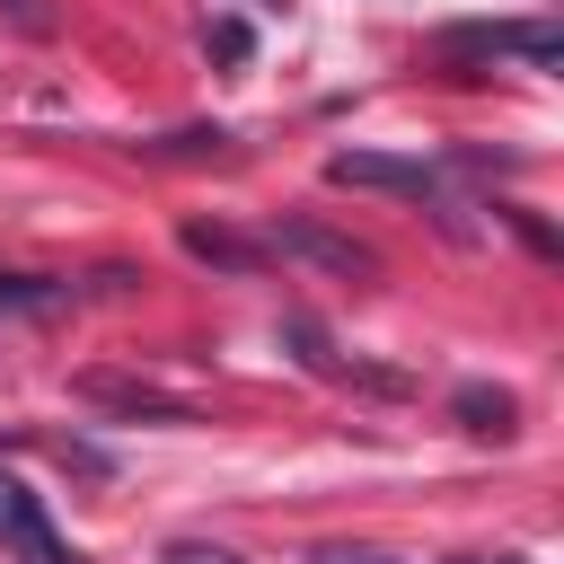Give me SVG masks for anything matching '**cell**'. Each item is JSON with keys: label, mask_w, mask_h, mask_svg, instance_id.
<instances>
[{"label": "cell", "mask_w": 564, "mask_h": 564, "mask_svg": "<svg viewBox=\"0 0 564 564\" xmlns=\"http://www.w3.org/2000/svg\"><path fill=\"white\" fill-rule=\"evenodd\" d=\"M326 176H335V185H388V194H414V203H432V212H441V229H449V238H467V220H458V194H449V176H441L432 159L335 150V159H326Z\"/></svg>", "instance_id": "6da1fadb"}, {"label": "cell", "mask_w": 564, "mask_h": 564, "mask_svg": "<svg viewBox=\"0 0 564 564\" xmlns=\"http://www.w3.org/2000/svg\"><path fill=\"white\" fill-rule=\"evenodd\" d=\"M0 546L18 564H79V546L44 520V494H26L18 476H0Z\"/></svg>", "instance_id": "7a4b0ae2"}, {"label": "cell", "mask_w": 564, "mask_h": 564, "mask_svg": "<svg viewBox=\"0 0 564 564\" xmlns=\"http://www.w3.org/2000/svg\"><path fill=\"white\" fill-rule=\"evenodd\" d=\"M264 247H273V256H300V264H326V273H344V282H370V273H379V256H370L361 238L317 229V220H273Z\"/></svg>", "instance_id": "3957f363"}, {"label": "cell", "mask_w": 564, "mask_h": 564, "mask_svg": "<svg viewBox=\"0 0 564 564\" xmlns=\"http://www.w3.org/2000/svg\"><path fill=\"white\" fill-rule=\"evenodd\" d=\"M449 53H520L529 70H555V62H564V35H555L546 18H511V26H467V35H449Z\"/></svg>", "instance_id": "277c9868"}, {"label": "cell", "mask_w": 564, "mask_h": 564, "mask_svg": "<svg viewBox=\"0 0 564 564\" xmlns=\"http://www.w3.org/2000/svg\"><path fill=\"white\" fill-rule=\"evenodd\" d=\"M458 414H467V432L511 441V397H502V388H494V397H485V388H467V397H458Z\"/></svg>", "instance_id": "5b68a950"}, {"label": "cell", "mask_w": 564, "mask_h": 564, "mask_svg": "<svg viewBox=\"0 0 564 564\" xmlns=\"http://www.w3.org/2000/svg\"><path fill=\"white\" fill-rule=\"evenodd\" d=\"M185 247H194V256H212V264H229V273H247V264H256V247H247V238H229V229H203V220L185 229Z\"/></svg>", "instance_id": "8992f818"}, {"label": "cell", "mask_w": 564, "mask_h": 564, "mask_svg": "<svg viewBox=\"0 0 564 564\" xmlns=\"http://www.w3.org/2000/svg\"><path fill=\"white\" fill-rule=\"evenodd\" d=\"M159 564H247L238 546H220V538H167L159 546Z\"/></svg>", "instance_id": "52a82bcc"}, {"label": "cell", "mask_w": 564, "mask_h": 564, "mask_svg": "<svg viewBox=\"0 0 564 564\" xmlns=\"http://www.w3.org/2000/svg\"><path fill=\"white\" fill-rule=\"evenodd\" d=\"M317 564H414V555H388V546H326Z\"/></svg>", "instance_id": "ba28073f"}, {"label": "cell", "mask_w": 564, "mask_h": 564, "mask_svg": "<svg viewBox=\"0 0 564 564\" xmlns=\"http://www.w3.org/2000/svg\"><path fill=\"white\" fill-rule=\"evenodd\" d=\"M449 564H538V555H449Z\"/></svg>", "instance_id": "9c48e42d"}]
</instances>
